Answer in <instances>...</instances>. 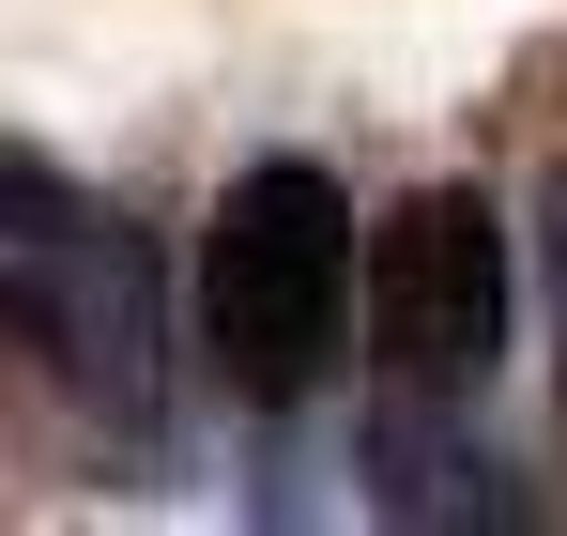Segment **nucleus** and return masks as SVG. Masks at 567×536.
<instances>
[{"mask_svg": "<svg viewBox=\"0 0 567 536\" xmlns=\"http://www.w3.org/2000/svg\"><path fill=\"white\" fill-rule=\"evenodd\" d=\"M0 338L47 368L78 414H107V430L154 445V414H169V291H154V246L78 169H47L31 138H0Z\"/></svg>", "mask_w": 567, "mask_h": 536, "instance_id": "1", "label": "nucleus"}, {"mask_svg": "<svg viewBox=\"0 0 567 536\" xmlns=\"http://www.w3.org/2000/svg\"><path fill=\"white\" fill-rule=\"evenodd\" d=\"M353 276H369V246H353L338 169H307V154L230 169L215 230H199V353H215V383L246 414L322 399L338 383V338H353Z\"/></svg>", "mask_w": 567, "mask_h": 536, "instance_id": "2", "label": "nucleus"}, {"mask_svg": "<svg viewBox=\"0 0 567 536\" xmlns=\"http://www.w3.org/2000/svg\"><path fill=\"white\" fill-rule=\"evenodd\" d=\"M506 215L475 184H414L369 230V276H353V338H369V399H383V460H414L430 430H475L491 368H506Z\"/></svg>", "mask_w": 567, "mask_h": 536, "instance_id": "3", "label": "nucleus"}, {"mask_svg": "<svg viewBox=\"0 0 567 536\" xmlns=\"http://www.w3.org/2000/svg\"><path fill=\"white\" fill-rule=\"evenodd\" d=\"M553 322H567V199H553Z\"/></svg>", "mask_w": 567, "mask_h": 536, "instance_id": "4", "label": "nucleus"}]
</instances>
